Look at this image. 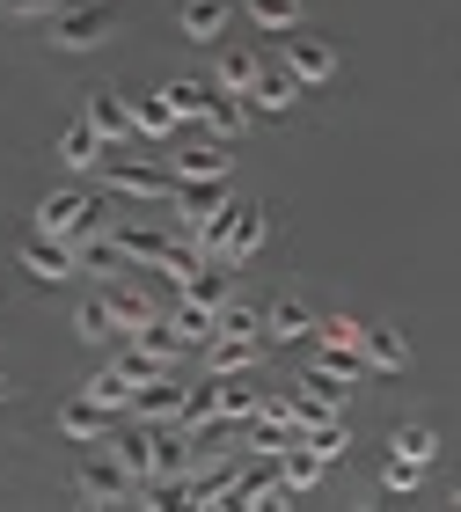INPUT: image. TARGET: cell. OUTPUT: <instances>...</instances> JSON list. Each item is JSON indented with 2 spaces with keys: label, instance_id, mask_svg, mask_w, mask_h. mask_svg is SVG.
I'll list each match as a JSON object with an SVG mask.
<instances>
[{
  "label": "cell",
  "instance_id": "obj_33",
  "mask_svg": "<svg viewBox=\"0 0 461 512\" xmlns=\"http://www.w3.org/2000/svg\"><path fill=\"white\" fill-rule=\"evenodd\" d=\"M279 461H286V483H293V498H301V491H315V483H322V469H330V461H322V454L308 447V439H301V447H286Z\"/></svg>",
  "mask_w": 461,
  "mask_h": 512
},
{
  "label": "cell",
  "instance_id": "obj_23",
  "mask_svg": "<svg viewBox=\"0 0 461 512\" xmlns=\"http://www.w3.org/2000/svg\"><path fill=\"white\" fill-rule=\"evenodd\" d=\"M169 322H176V337L191 344V352H205V344L220 337V308H205V300H183V293H176V308H169Z\"/></svg>",
  "mask_w": 461,
  "mask_h": 512
},
{
  "label": "cell",
  "instance_id": "obj_29",
  "mask_svg": "<svg viewBox=\"0 0 461 512\" xmlns=\"http://www.w3.org/2000/svg\"><path fill=\"white\" fill-rule=\"evenodd\" d=\"M249 118H257V110H249L242 96H227V88H220L213 110H205V132H213V139H242V132H249Z\"/></svg>",
  "mask_w": 461,
  "mask_h": 512
},
{
  "label": "cell",
  "instance_id": "obj_15",
  "mask_svg": "<svg viewBox=\"0 0 461 512\" xmlns=\"http://www.w3.org/2000/svg\"><path fill=\"white\" fill-rule=\"evenodd\" d=\"M74 264H81L88 278H96V286H103V278H125V271H132L110 227H96V235H81V242H74Z\"/></svg>",
  "mask_w": 461,
  "mask_h": 512
},
{
  "label": "cell",
  "instance_id": "obj_30",
  "mask_svg": "<svg viewBox=\"0 0 461 512\" xmlns=\"http://www.w3.org/2000/svg\"><path fill=\"white\" fill-rule=\"evenodd\" d=\"M161 96L176 103V118H183V125H205V110H213V96H220V88H213V81H169Z\"/></svg>",
  "mask_w": 461,
  "mask_h": 512
},
{
  "label": "cell",
  "instance_id": "obj_4",
  "mask_svg": "<svg viewBox=\"0 0 461 512\" xmlns=\"http://www.w3.org/2000/svg\"><path fill=\"white\" fill-rule=\"evenodd\" d=\"M279 59L301 74V88H322V81L337 74V44L330 37H308V30H286L279 37Z\"/></svg>",
  "mask_w": 461,
  "mask_h": 512
},
{
  "label": "cell",
  "instance_id": "obj_8",
  "mask_svg": "<svg viewBox=\"0 0 461 512\" xmlns=\"http://www.w3.org/2000/svg\"><path fill=\"white\" fill-rule=\"evenodd\" d=\"M52 37L66 44V52H88V44H103V37H110L103 0H74V8H59V15H52Z\"/></svg>",
  "mask_w": 461,
  "mask_h": 512
},
{
  "label": "cell",
  "instance_id": "obj_39",
  "mask_svg": "<svg viewBox=\"0 0 461 512\" xmlns=\"http://www.w3.org/2000/svg\"><path fill=\"white\" fill-rule=\"evenodd\" d=\"M257 330H264L257 308H242V300H227V308H220V337H257Z\"/></svg>",
  "mask_w": 461,
  "mask_h": 512
},
{
  "label": "cell",
  "instance_id": "obj_12",
  "mask_svg": "<svg viewBox=\"0 0 461 512\" xmlns=\"http://www.w3.org/2000/svg\"><path fill=\"white\" fill-rule=\"evenodd\" d=\"M88 125H96L110 147H125V139H140L132 132V103H125V88H88V110H81Z\"/></svg>",
  "mask_w": 461,
  "mask_h": 512
},
{
  "label": "cell",
  "instance_id": "obj_24",
  "mask_svg": "<svg viewBox=\"0 0 461 512\" xmlns=\"http://www.w3.org/2000/svg\"><path fill=\"white\" fill-rule=\"evenodd\" d=\"M176 176H227V139H213L198 125V139L176 154Z\"/></svg>",
  "mask_w": 461,
  "mask_h": 512
},
{
  "label": "cell",
  "instance_id": "obj_7",
  "mask_svg": "<svg viewBox=\"0 0 461 512\" xmlns=\"http://www.w3.org/2000/svg\"><path fill=\"white\" fill-rule=\"evenodd\" d=\"M249 110H257V118H286V110L293 103H301V74H293V66L286 59H271L264 66V74H257V88H249V96H242Z\"/></svg>",
  "mask_w": 461,
  "mask_h": 512
},
{
  "label": "cell",
  "instance_id": "obj_17",
  "mask_svg": "<svg viewBox=\"0 0 461 512\" xmlns=\"http://www.w3.org/2000/svg\"><path fill=\"white\" fill-rule=\"evenodd\" d=\"M264 52H249V44H220V66H213V88H227V96H249L257 88V74H264Z\"/></svg>",
  "mask_w": 461,
  "mask_h": 512
},
{
  "label": "cell",
  "instance_id": "obj_13",
  "mask_svg": "<svg viewBox=\"0 0 461 512\" xmlns=\"http://www.w3.org/2000/svg\"><path fill=\"white\" fill-rule=\"evenodd\" d=\"M264 235H271V213L264 205H235V227H227V249H220V264H249V256L264 249Z\"/></svg>",
  "mask_w": 461,
  "mask_h": 512
},
{
  "label": "cell",
  "instance_id": "obj_20",
  "mask_svg": "<svg viewBox=\"0 0 461 512\" xmlns=\"http://www.w3.org/2000/svg\"><path fill=\"white\" fill-rule=\"evenodd\" d=\"M132 417H140V425H176V417H183V388L169 374H154L140 395H132Z\"/></svg>",
  "mask_w": 461,
  "mask_h": 512
},
{
  "label": "cell",
  "instance_id": "obj_3",
  "mask_svg": "<svg viewBox=\"0 0 461 512\" xmlns=\"http://www.w3.org/2000/svg\"><path fill=\"white\" fill-rule=\"evenodd\" d=\"M169 191H176V176H161L154 161H132V154H118V147L103 154V198H132V205H169Z\"/></svg>",
  "mask_w": 461,
  "mask_h": 512
},
{
  "label": "cell",
  "instance_id": "obj_11",
  "mask_svg": "<svg viewBox=\"0 0 461 512\" xmlns=\"http://www.w3.org/2000/svg\"><path fill=\"white\" fill-rule=\"evenodd\" d=\"M264 352H271L264 330L257 337H213V344H205V374H257Z\"/></svg>",
  "mask_w": 461,
  "mask_h": 512
},
{
  "label": "cell",
  "instance_id": "obj_28",
  "mask_svg": "<svg viewBox=\"0 0 461 512\" xmlns=\"http://www.w3.org/2000/svg\"><path fill=\"white\" fill-rule=\"evenodd\" d=\"M110 454H118L125 469L147 483V476H154V425H132V432H118V439H110Z\"/></svg>",
  "mask_w": 461,
  "mask_h": 512
},
{
  "label": "cell",
  "instance_id": "obj_36",
  "mask_svg": "<svg viewBox=\"0 0 461 512\" xmlns=\"http://www.w3.org/2000/svg\"><path fill=\"white\" fill-rule=\"evenodd\" d=\"M359 337H366V322H352V315L322 322V352H359Z\"/></svg>",
  "mask_w": 461,
  "mask_h": 512
},
{
  "label": "cell",
  "instance_id": "obj_25",
  "mask_svg": "<svg viewBox=\"0 0 461 512\" xmlns=\"http://www.w3.org/2000/svg\"><path fill=\"white\" fill-rule=\"evenodd\" d=\"M359 352H366L374 374H403V366H410V337H403V330H366Z\"/></svg>",
  "mask_w": 461,
  "mask_h": 512
},
{
  "label": "cell",
  "instance_id": "obj_26",
  "mask_svg": "<svg viewBox=\"0 0 461 512\" xmlns=\"http://www.w3.org/2000/svg\"><path fill=\"white\" fill-rule=\"evenodd\" d=\"M220 381V417L227 425H249V417L264 410V388H249V374H213Z\"/></svg>",
  "mask_w": 461,
  "mask_h": 512
},
{
  "label": "cell",
  "instance_id": "obj_2",
  "mask_svg": "<svg viewBox=\"0 0 461 512\" xmlns=\"http://www.w3.org/2000/svg\"><path fill=\"white\" fill-rule=\"evenodd\" d=\"M74 491L88 505H140V476H132L125 461L110 454V439H103V454H81L74 461Z\"/></svg>",
  "mask_w": 461,
  "mask_h": 512
},
{
  "label": "cell",
  "instance_id": "obj_38",
  "mask_svg": "<svg viewBox=\"0 0 461 512\" xmlns=\"http://www.w3.org/2000/svg\"><path fill=\"white\" fill-rule=\"evenodd\" d=\"M308 447H315L322 461H344V447H352V432H344V417H330V425H315V432H308Z\"/></svg>",
  "mask_w": 461,
  "mask_h": 512
},
{
  "label": "cell",
  "instance_id": "obj_10",
  "mask_svg": "<svg viewBox=\"0 0 461 512\" xmlns=\"http://www.w3.org/2000/svg\"><path fill=\"white\" fill-rule=\"evenodd\" d=\"M96 293H103V308L118 315V330H125V337H132V330H147V322H161V308H154L140 286H132V271H125V278H103Z\"/></svg>",
  "mask_w": 461,
  "mask_h": 512
},
{
  "label": "cell",
  "instance_id": "obj_31",
  "mask_svg": "<svg viewBox=\"0 0 461 512\" xmlns=\"http://www.w3.org/2000/svg\"><path fill=\"white\" fill-rule=\"evenodd\" d=\"M242 15L257 22V30H271V37L301 30V0H242Z\"/></svg>",
  "mask_w": 461,
  "mask_h": 512
},
{
  "label": "cell",
  "instance_id": "obj_14",
  "mask_svg": "<svg viewBox=\"0 0 461 512\" xmlns=\"http://www.w3.org/2000/svg\"><path fill=\"white\" fill-rule=\"evenodd\" d=\"M125 103H132V132L140 139H169L183 118H176V103L161 96V88H125Z\"/></svg>",
  "mask_w": 461,
  "mask_h": 512
},
{
  "label": "cell",
  "instance_id": "obj_41",
  "mask_svg": "<svg viewBox=\"0 0 461 512\" xmlns=\"http://www.w3.org/2000/svg\"><path fill=\"white\" fill-rule=\"evenodd\" d=\"M0 403H8V374H0Z\"/></svg>",
  "mask_w": 461,
  "mask_h": 512
},
{
  "label": "cell",
  "instance_id": "obj_37",
  "mask_svg": "<svg viewBox=\"0 0 461 512\" xmlns=\"http://www.w3.org/2000/svg\"><path fill=\"white\" fill-rule=\"evenodd\" d=\"M418 476H425V469H418V461H403V454H388V469H381V491H388V498H410V491H418Z\"/></svg>",
  "mask_w": 461,
  "mask_h": 512
},
{
  "label": "cell",
  "instance_id": "obj_40",
  "mask_svg": "<svg viewBox=\"0 0 461 512\" xmlns=\"http://www.w3.org/2000/svg\"><path fill=\"white\" fill-rule=\"evenodd\" d=\"M0 8H8V15H44V22H52L66 0H0Z\"/></svg>",
  "mask_w": 461,
  "mask_h": 512
},
{
  "label": "cell",
  "instance_id": "obj_22",
  "mask_svg": "<svg viewBox=\"0 0 461 512\" xmlns=\"http://www.w3.org/2000/svg\"><path fill=\"white\" fill-rule=\"evenodd\" d=\"M169 205L183 220H198V213H213V205H227V176H176V191Z\"/></svg>",
  "mask_w": 461,
  "mask_h": 512
},
{
  "label": "cell",
  "instance_id": "obj_1",
  "mask_svg": "<svg viewBox=\"0 0 461 512\" xmlns=\"http://www.w3.org/2000/svg\"><path fill=\"white\" fill-rule=\"evenodd\" d=\"M103 213H110V205H103V191H52V198L37 205V235L81 242V235H96V227H110Z\"/></svg>",
  "mask_w": 461,
  "mask_h": 512
},
{
  "label": "cell",
  "instance_id": "obj_9",
  "mask_svg": "<svg viewBox=\"0 0 461 512\" xmlns=\"http://www.w3.org/2000/svg\"><path fill=\"white\" fill-rule=\"evenodd\" d=\"M15 264L30 271L37 286H59L66 271H81V264H74V242H59V235H30V242H22V256H15Z\"/></svg>",
  "mask_w": 461,
  "mask_h": 512
},
{
  "label": "cell",
  "instance_id": "obj_32",
  "mask_svg": "<svg viewBox=\"0 0 461 512\" xmlns=\"http://www.w3.org/2000/svg\"><path fill=\"white\" fill-rule=\"evenodd\" d=\"M388 454H403V461H418V469H432L440 439H432V425H396V432H388Z\"/></svg>",
  "mask_w": 461,
  "mask_h": 512
},
{
  "label": "cell",
  "instance_id": "obj_16",
  "mask_svg": "<svg viewBox=\"0 0 461 512\" xmlns=\"http://www.w3.org/2000/svg\"><path fill=\"white\" fill-rule=\"evenodd\" d=\"M227 22H235V0H183V8H176V30L198 37V44H220Z\"/></svg>",
  "mask_w": 461,
  "mask_h": 512
},
{
  "label": "cell",
  "instance_id": "obj_21",
  "mask_svg": "<svg viewBox=\"0 0 461 512\" xmlns=\"http://www.w3.org/2000/svg\"><path fill=\"white\" fill-rule=\"evenodd\" d=\"M308 330H315V308H308L301 293H286V300H271V308H264V337L271 344H293V337H308Z\"/></svg>",
  "mask_w": 461,
  "mask_h": 512
},
{
  "label": "cell",
  "instance_id": "obj_19",
  "mask_svg": "<svg viewBox=\"0 0 461 512\" xmlns=\"http://www.w3.org/2000/svg\"><path fill=\"white\" fill-rule=\"evenodd\" d=\"M103 417H110V410H103V403H96V395H88V388H81V395H74V403H59V432H66V439H74V447H103Z\"/></svg>",
  "mask_w": 461,
  "mask_h": 512
},
{
  "label": "cell",
  "instance_id": "obj_6",
  "mask_svg": "<svg viewBox=\"0 0 461 512\" xmlns=\"http://www.w3.org/2000/svg\"><path fill=\"white\" fill-rule=\"evenodd\" d=\"M286 498H293V483H286V461L279 454H257L235 476V505H286Z\"/></svg>",
  "mask_w": 461,
  "mask_h": 512
},
{
  "label": "cell",
  "instance_id": "obj_34",
  "mask_svg": "<svg viewBox=\"0 0 461 512\" xmlns=\"http://www.w3.org/2000/svg\"><path fill=\"white\" fill-rule=\"evenodd\" d=\"M227 227H235V198L213 205V213H198V220H191V242H198L205 256H220V249H227Z\"/></svg>",
  "mask_w": 461,
  "mask_h": 512
},
{
  "label": "cell",
  "instance_id": "obj_35",
  "mask_svg": "<svg viewBox=\"0 0 461 512\" xmlns=\"http://www.w3.org/2000/svg\"><path fill=\"white\" fill-rule=\"evenodd\" d=\"M81 388H88V395H96V403H103V410H132V395H140V388H132V381L118 374V366H103V374H88Z\"/></svg>",
  "mask_w": 461,
  "mask_h": 512
},
{
  "label": "cell",
  "instance_id": "obj_18",
  "mask_svg": "<svg viewBox=\"0 0 461 512\" xmlns=\"http://www.w3.org/2000/svg\"><path fill=\"white\" fill-rule=\"evenodd\" d=\"M103 154H110V139H103L96 125H88V118H74V125L59 132V161H66V169H74V176L103 169Z\"/></svg>",
  "mask_w": 461,
  "mask_h": 512
},
{
  "label": "cell",
  "instance_id": "obj_5",
  "mask_svg": "<svg viewBox=\"0 0 461 512\" xmlns=\"http://www.w3.org/2000/svg\"><path fill=\"white\" fill-rule=\"evenodd\" d=\"M110 235H118V249H125L132 271H161L176 256V242L161 235V227H147V220H110Z\"/></svg>",
  "mask_w": 461,
  "mask_h": 512
},
{
  "label": "cell",
  "instance_id": "obj_27",
  "mask_svg": "<svg viewBox=\"0 0 461 512\" xmlns=\"http://www.w3.org/2000/svg\"><path fill=\"white\" fill-rule=\"evenodd\" d=\"M74 337H81V344H118V337H125V330H118V315L103 308V293H88L81 308H74Z\"/></svg>",
  "mask_w": 461,
  "mask_h": 512
}]
</instances>
